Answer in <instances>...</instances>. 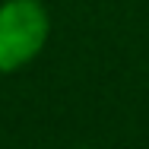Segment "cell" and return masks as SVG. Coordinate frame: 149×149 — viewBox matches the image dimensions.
Masks as SVG:
<instances>
[{
	"label": "cell",
	"mask_w": 149,
	"mask_h": 149,
	"mask_svg": "<svg viewBox=\"0 0 149 149\" xmlns=\"http://www.w3.org/2000/svg\"><path fill=\"white\" fill-rule=\"evenodd\" d=\"M48 38V13L38 0H6L0 6V73L29 63Z\"/></svg>",
	"instance_id": "1"
}]
</instances>
